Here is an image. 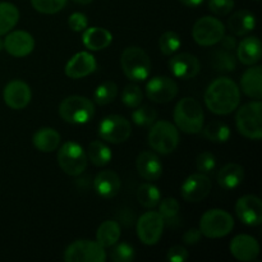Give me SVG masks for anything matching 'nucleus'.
Returning a JSON list of instances; mask_svg holds the SVG:
<instances>
[{
	"label": "nucleus",
	"instance_id": "49",
	"mask_svg": "<svg viewBox=\"0 0 262 262\" xmlns=\"http://www.w3.org/2000/svg\"><path fill=\"white\" fill-rule=\"evenodd\" d=\"M74 3H77V4H81V5H86V4H90V3H92L94 0H73Z\"/></svg>",
	"mask_w": 262,
	"mask_h": 262
},
{
	"label": "nucleus",
	"instance_id": "19",
	"mask_svg": "<svg viewBox=\"0 0 262 262\" xmlns=\"http://www.w3.org/2000/svg\"><path fill=\"white\" fill-rule=\"evenodd\" d=\"M168 66L173 76L181 79L194 78L201 69L199 59L188 53H181L174 55L169 60Z\"/></svg>",
	"mask_w": 262,
	"mask_h": 262
},
{
	"label": "nucleus",
	"instance_id": "8",
	"mask_svg": "<svg viewBox=\"0 0 262 262\" xmlns=\"http://www.w3.org/2000/svg\"><path fill=\"white\" fill-rule=\"evenodd\" d=\"M86 151L81 145L73 141L64 143L58 151V164L61 170L71 177H77L87 168Z\"/></svg>",
	"mask_w": 262,
	"mask_h": 262
},
{
	"label": "nucleus",
	"instance_id": "50",
	"mask_svg": "<svg viewBox=\"0 0 262 262\" xmlns=\"http://www.w3.org/2000/svg\"><path fill=\"white\" fill-rule=\"evenodd\" d=\"M3 49H4V43H3V41L0 40V51H2Z\"/></svg>",
	"mask_w": 262,
	"mask_h": 262
},
{
	"label": "nucleus",
	"instance_id": "47",
	"mask_svg": "<svg viewBox=\"0 0 262 262\" xmlns=\"http://www.w3.org/2000/svg\"><path fill=\"white\" fill-rule=\"evenodd\" d=\"M222 42V46L224 50L228 51H233L235 48H237V41H235V37L233 36H223V38L220 40Z\"/></svg>",
	"mask_w": 262,
	"mask_h": 262
},
{
	"label": "nucleus",
	"instance_id": "6",
	"mask_svg": "<svg viewBox=\"0 0 262 262\" xmlns=\"http://www.w3.org/2000/svg\"><path fill=\"white\" fill-rule=\"evenodd\" d=\"M262 104L260 100L245 104L235 115V124L238 132L250 140H261L262 137Z\"/></svg>",
	"mask_w": 262,
	"mask_h": 262
},
{
	"label": "nucleus",
	"instance_id": "36",
	"mask_svg": "<svg viewBox=\"0 0 262 262\" xmlns=\"http://www.w3.org/2000/svg\"><path fill=\"white\" fill-rule=\"evenodd\" d=\"M182 40L179 37V35L174 31H168V32L163 33L159 38V49H160L161 53L166 56L173 55L176 51H178V49L181 48Z\"/></svg>",
	"mask_w": 262,
	"mask_h": 262
},
{
	"label": "nucleus",
	"instance_id": "43",
	"mask_svg": "<svg viewBox=\"0 0 262 262\" xmlns=\"http://www.w3.org/2000/svg\"><path fill=\"white\" fill-rule=\"evenodd\" d=\"M234 8V0H209V9L216 15H227Z\"/></svg>",
	"mask_w": 262,
	"mask_h": 262
},
{
	"label": "nucleus",
	"instance_id": "10",
	"mask_svg": "<svg viewBox=\"0 0 262 262\" xmlns=\"http://www.w3.org/2000/svg\"><path fill=\"white\" fill-rule=\"evenodd\" d=\"M99 136L101 140L110 143H123L130 137L132 127L127 118L123 115L112 114L105 117L99 124Z\"/></svg>",
	"mask_w": 262,
	"mask_h": 262
},
{
	"label": "nucleus",
	"instance_id": "27",
	"mask_svg": "<svg viewBox=\"0 0 262 262\" xmlns=\"http://www.w3.org/2000/svg\"><path fill=\"white\" fill-rule=\"evenodd\" d=\"M228 27L230 32L235 36H245L255 30L256 18L250 10H239L235 12L228 20Z\"/></svg>",
	"mask_w": 262,
	"mask_h": 262
},
{
	"label": "nucleus",
	"instance_id": "24",
	"mask_svg": "<svg viewBox=\"0 0 262 262\" xmlns=\"http://www.w3.org/2000/svg\"><path fill=\"white\" fill-rule=\"evenodd\" d=\"M238 59L245 66H253L261 60V42L256 36L243 38L237 48Z\"/></svg>",
	"mask_w": 262,
	"mask_h": 262
},
{
	"label": "nucleus",
	"instance_id": "1",
	"mask_svg": "<svg viewBox=\"0 0 262 262\" xmlns=\"http://www.w3.org/2000/svg\"><path fill=\"white\" fill-rule=\"evenodd\" d=\"M204 99L210 112L216 115H228L239 105L241 92L233 79L220 77L209 84Z\"/></svg>",
	"mask_w": 262,
	"mask_h": 262
},
{
	"label": "nucleus",
	"instance_id": "7",
	"mask_svg": "<svg viewBox=\"0 0 262 262\" xmlns=\"http://www.w3.org/2000/svg\"><path fill=\"white\" fill-rule=\"evenodd\" d=\"M234 228L232 215L225 210L212 209L205 212L200 220V232L207 238H223Z\"/></svg>",
	"mask_w": 262,
	"mask_h": 262
},
{
	"label": "nucleus",
	"instance_id": "33",
	"mask_svg": "<svg viewBox=\"0 0 262 262\" xmlns=\"http://www.w3.org/2000/svg\"><path fill=\"white\" fill-rule=\"evenodd\" d=\"M205 138L215 143H224L230 138V128L223 122H211L202 128Z\"/></svg>",
	"mask_w": 262,
	"mask_h": 262
},
{
	"label": "nucleus",
	"instance_id": "3",
	"mask_svg": "<svg viewBox=\"0 0 262 262\" xmlns=\"http://www.w3.org/2000/svg\"><path fill=\"white\" fill-rule=\"evenodd\" d=\"M178 143V128L170 122L159 120L151 124V129L148 132V145L156 152L161 155H169L177 150Z\"/></svg>",
	"mask_w": 262,
	"mask_h": 262
},
{
	"label": "nucleus",
	"instance_id": "17",
	"mask_svg": "<svg viewBox=\"0 0 262 262\" xmlns=\"http://www.w3.org/2000/svg\"><path fill=\"white\" fill-rule=\"evenodd\" d=\"M3 43L7 53L14 58H25L30 55L35 48V40L32 35L26 31H14L8 33Z\"/></svg>",
	"mask_w": 262,
	"mask_h": 262
},
{
	"label": "nucleus",
	"instance_id": "45",
	"mask_svg": "<svg viewBox=\"0 0 262 262\" xmlns=\"http://www.w3.org/2000/svg\"><path fill=\"white\" fill-rule=\"evenodd\" d=\"M188 251L183 246H174L166 253V260L169 262H184L188 260Z\"/></svg>",
	"mask_w": 262,
	"mask_h": 262
},
{
	"label": "nucleus",
	"instance_id": "9",
	"mask_svg": "<svg viewBox=\"0 0 262 262\" xmlns=\"http://www.w3.org/2000/svg\"><path fill=\"white\" fill-rule=\"evenodd\" d=\"M105 260L106 253L104 247L96 241H76L64 251V261L67 262H104Z\"/></svg>",
	"mask_w": 262,
	"mask_h": 262
},
{
	"label": "nucleus",
	"instance_id": "23",
	"mask_svg": "<svg viewBox=\"0 0 262 262\" xmlns=\"http://www.w3.org/2000/svg\"><path fill=\"white\" fill-rule=\"evenodd\" d=\"M241 89L251 99L262 97V69L260 66L248 68L241 78Z\"/></svg>",
	"mask_w": 262,
	"mask_h": 262
},
{
	"label": "nucleus",
	"instance_id": "44",
	"mask_svg": "<svg viewBox=\"0 0 262 262\" xmlns=\"http://www.w3.org/2000/svg\"><path fill=\"white\" fill-rule=\"evenodd\" d=\"M68 26L74 32H82L89 26V19H87L86 14L81 12H76L71 14V17L68 18Z\"/></svg>",
	"mask_w": 262,
	"mask_h": 262
},
{
	"label": "nucleus",
	"instance_id": "15",
	"mask_svg": "<svg viewBox=\"0 0 262 262\" xmlns=\"http://www.w3.org/2000/svg\"><path fill=\"white\" fill-rule=\"evenodd\" d=\"M238 219L250 227H258L262 223V202L257 196L246 194L235 204Z\"/></svg>",
	"mask_w": 262,
	"mask_h": 262
},
{
	"label": "nucleus",
	"instance_id": "14",
	"mask_svg": "<svg viewBox=\"0 0 262 262\" xmlns=\"http://www.w3.org/2000/svg\"><path fill=\"white\" fill-rule=\"evenodd\" d=\"M178 94V86L170 77L158 76L151 78L146 84V95L148 99L158 104L170 102Z\"/></svg>",
	"mask_w": 262,
	"mask_h": 262
},
{
	"label": "nucleus",
	"instance_id": "28",
	"mask_svg": "<svg viewBox=\"0 0 262 262\" xmlns=\"http://www.w3.org/2000/svg\"><path fill=\"white\" fill-rule=\"evenodd\" d=\"M33 146L41 152H53L60 143V135L53 128L43 127L36 130L32 137Z\"/></svg>",
	"mask_w": 262,
	"mask_h": 262
},
{
	"label": "nucleus",
	"instance_id": "22",
	"mask_svg": "<svg viewBox=\"0 0 262 262\" xmlns=\"http://www.w3.org/2000/svg\"><path fill=\"white\" fill-rule=\"evenodd\" d=\"M94 188L102 199H113L120 191V178L115 171L102 170L94 181Z\"/></svg>",
	"mask_w": 262,
	"mask_h": 262
},
{
	"label": "nucleus",
	"instance_id": "40",
	"mask_svg": "<svg viewBox=\"0 0 262 262\" xmlns=\"http://www.w3.org/2000/svg\"><path fill=\"white\" fill-rule=\"evenodd\" d=\"M142 90L138 86H136V84H128L122 92L123 104L128 107H132V109H136V107L140 106V104L142 102Z\"/></svg>",
	"mask_w": 262,
	"mask_h": 262
},
{
	"label": "nucleus",
	"instance_id": "21",
	"mask_svg": "<svg viewBox=\"0 0 262 262\" xmlns=\"http://www.w3.org/2000/svg\"><path fill=\"white\" fill-rule=\"evenodd\" d=\"M136 168L138 174L148 182H155L163 174V164L156 154L151 151H143L137 156Z\"/></svg>",
	"mask_w": 262,
	"mask_h": 262
},
{
	"label": "nucleus",
	"instance_id": "32",
	"mask_svg": "<svg viewBox=\"0 0 262 262\" xmlns=\"http://www.w3.org/2000/svg\"><path fill=\"white\" fill-rule=\"evenodd\" d=\"M137 200L141 206L146 209H154L161 200V193L156 186L151 183H143L138 187Z\"/></svg>",
	"mask_w": 262,
	"mask_h": 262
},
{
	"label": "nucleus",
	"instance_id": "35",
	"mask_svg": "<svg viewBox=\"0 0 262 262\" xmlns=\"http://www.w3.org/2000/svg\"><path fill=\"white\" fill-rule=\"evenodd\" d=\"M118 95V86L112 81H106L97 86L94 92L95 102L99 105H107L115 100Z\"/></svg>",
	"mask_w": 262,
	"mask_h": 262
},
{
	"label": "nucleus",
	"instance_id": "31",
	"mask_svg": "<svg viewBox=\"0 0 262 262\" xmlns=\"http://www.w3.org/2000/svg\"><path fill=\"white\" fill-rule=\"evenodd\" d=\"M86 155L95 166H105L112 160V150L101 141H92L89 145Z\"/></svg>",
	"mask_w": 262,
	"mask_h": 262
},
{
	"label": "nucleus",
	"instance_id": "11",
	"mask_svg": "<svg viewBox=\"0 0 262 262\" xmlns=\"http://www.w3.org/2000/svg\"><path fill=\"white\" fill-rule=\"evenodd\" d=\"M224 35L225 27L223 22L211 15H205L200 18L192 28L193 40L201 46L216 45Z\"/></svg>",
	"mask_w": 262,
	"mask_h": 262
},
{
	"label": "nucleus",
	"instance_id": "5",
	"mask_svg": "<svg viewBox=\"0 0 262 262\" xmlns=\"http://www.w3.org/2000/svg\"><path fill=\"white\" fill-rule=\"evenodd\" d=\"M59 114L69 124H84L94 118L95 105L87 97L73 95L60 102Z\"/></svg>",
	"mask_w": 262,
	"mask_h": 262
},
{
	"label": "nucleus",
	"instance_id": "26",
	"mask_svg": "<svg viewBox=\"0 0 262 262\" xmlns=\"http://www.w3.org/2000/svg\"><path fill=\"white\" fill-rule=\"evenodd\" d=\"M245 179V169L234 163L227 164L217 173V183L223 189H234Z\"/></svg>",
	"mask_w": 262,
	"mask_h": 262
},
{
	"label": "nucleus",
	"instance_id": "41",
	"mask_svg": "<svg viewBox=\"0 0 262 262\" xmlns=\"http://www.w3.org/2000/svg\"><path fill=\"white\" fill-rule=\"evenodd\" d=\"M31 4L42 14H55L67 4V0H31Z\"/></svg>",
	"mask_w": 262,
	"mask_h": 262
},
{
	"label": "nucleus",
	"instance_id": "12",
	"mask_svg": "<svg viewBox=\"0 0 262 262\" xmlns=\"http://www.w3.org/2000/svg\"><path fill=\"white\" fill-rule=\"evenodd\" d=\"M165 222L156 211L143 214L137 222V235L141 242L146 246H155L163 237Z\"/></svg>",
	"mask_w": 262,
	"mask_h": 262
},
{
	"label": "nucleus",
	"instance_id": "39",
	"mask_svg": "<svg viewBox=\"0 0 262 262\" xmlns=\"http://www.w3.org/2000/svg\"><path fill=\"white\" fill-rule=\"evenodd\" d=\"M135 257V248L128 243H115L110 252V258L114 262H132Z\"/></svg>",
	"mask_w": 262,
	"mask_h": 262
},
{
	"label": "nucleus",
	"instance_id": "18",
	"mask_svg": "<svg viewBox=\"0 0 262 262\" xmlns=\"http://www.w3.org/2000/svg\"><path fill=\"white\" fill-rule=\"evenodd\" d=\"M229 251L237 260L242 262L255 261L260 255V245L252 235L239 234L232 239Z\"/></svg>",
	"mask_w": 262,
	"mask_h": 262
},
{
	"label": "nucleus",
	"instance_id": "37",
	"mask_svg": "<svg viewBox=\"0 0 262 262\" xmlns=\"http://www.w3.org/2000/svg\"><path fill=\"white\" fill-rule=\"evenodd\" d=\"M160 206H159V214L161 215V217L164 219V222L170 224L171 222L177 219L179 211H181V205L173 197H168V199L163 200L161 202H159Z\"/></svg>",
	"mask_w": 262,
	"mask_h": 262
},
{
	"label": "nucleus",
	"instance_id": "38",
	"mask_svg": "<svg viewBox=\"0 0 262 262\" xmlns=\"http://www.w3.org/2000/svg\"><path fill=\"white\" fill-rule=\"evenodd\" d=\"M158 118V113L155 109L148 106H141L136 107V110L132 114V120L135 124L140 125V127H150L154 122H156Z\"/></svg>",
	"mask_w": 262,
	"mask_h": 262
},
{
	"label": "nucleus",
	"instance_id": "29",
	"mask_svg": "<svg viewBox=\"0 0 262 262\" xmlns=\"http://www.w3.org/2000/svg\"><path fill=\"white\" fill-rule=\"evenodd\" d=\"M120 238V225L114 220H106L102 223L96 232V242L104 248L113 247Z\"/></svg>",
	"mask_w": 262,
	"mask_h": 262
},
{
	"label": "nucleus",
	"instance_id": "2",
	"mask_svg": "<svg viewBox=\"0 0 262 262\" xmlns=\"http://www.w3.org/2000/svg\"><path fill=\"white\" fill-rule=\"evenodd\" d=\"M174 122L178 129L187 135H197L204 128V112L197 100L183 97L174 109Z\"/></svg>",
	"mask_w": 262,
	"mask_h": 262
},
{
	"label": "nucleus",
	"instance_id": "20",
	"mask_svg": "<svg viewBox=\"0 0 262 262\" xmlns=\"http://www.w3.org/2000/svg\"><path fill=\"white\" fill-rule=\"evenodd\" d=\"M95 71H96V59L87 51H79L72 56L64 69L67 76L72 79L84 78Z\"/></svg>",
	"mask_w": 262,
	"mask_h": 262
},
{
	"label": "nucleus",
	"instance_id": "25",
	"mask_svg": "<svg viewBox=\"0 0 262 262\" xmlns=\"http://www.w3.org/2000/svg\"><path fill=\"white\" fill-rule=\"evenodd\" d=\"M82 41L89 50L99 51L104 50L112 43L113 35L102 27H91L84 30Z\"/></svg>",
	"mask_w": 262,
	"mask_h": 262
},
{
	"label": "nucleus",
	"instance_id": "4",
	"mask_svg": "<svg viewBox=\"0 0 262 262\" xmlns=\"http://www.w3.org/2000/svg\"><path fill=\"white\" fill-rule=\"evenodd\" d=\"M120 64L125 77L130 81H145L151 72V60L145 50L138 46H129L120 56Z\"/></svg>",
	"mask_w": 262,
	"mask_h": 262
},
{
	"label": "nucleus",
	"instance_id": "46",
	"mask_svg": "<svg viewBox=\"0 0 262 262\" xmlns=\"http://www.w3.org/2000/svg\"><path fill=\"white\" fill-rule=\"evenodd\" d=\"M201 232H200V229H194V228H192V229L187 230L186 233H184L183 235V242L186 243V245H191V246H194L197 245V243L201 241Z\"/></svg>",
	"mask_w": 262,
	"mask_h": 262
},
{
	"label": "nucleus",
	"instance_id": "16",
	"mask_svg": "<svg viewBox=\"0 0 262 262\" xmlns=\"http://www.w3.org/2000/svg\"><path fill=\"white\" fill-rule=\"evenodd\" d=\"M3 99L10 109L22 110L30 104L31 99H32V92L26 82L15 79V81L9 82L4 87Z\"/></svg>",
	"mask_w": 262,
	"mask_h": 262
},
{
	"label": "nucleus",
	"instance_id": "48",
	"mask_svg": "<svg viewBox=\"0 0 262 262\" xmlns=\"http://www.w3.org/2000/svg\"><path fill=\"white\" fill-rule=\"evenodd\" d=\"M178 2H181L182 4L187 5V7L196 8V7H199L200 4H202V3H204V0H178Z\"/></svg>",
	"mask_w": 262,
	"mask_h": 262
},
{
	"label": "nucleus",
	"instance_id": "13",
	"mask_svg": "<svg viewBox=\"0 0 262 262\" xmlns=\"http://www.w3.org/2000/svg\"><path fill=\"white\" fill-rule=\"evenodd\" d=\"M211 179L206 174L197 173L189 176L182 183L181 194L186 201L196 204V202H200L206 199L210 192H211Z\"/></svg>",
	"mask_w": 262,
	"mask_h": 262
},
{
	"label": "nucleus",
	"instance_id": "42",
	"mask_svg": "<svg viewBox=\"0 0 262 262\" xmlns=\"http://www.w3.org/2000/svg\"><path fill=\"white\" fill-rule=\"evenodd\" d=\"M196 168L200 173H212V171L215 170V168H216V158H215L214 154L207 152V151L200 154V155L197 156Z\"/></svg>",
	"mask_w": 262,
	"mask_h": 262
},
{
	"label": "nucleus",
	"instance_id": "30",
	"mask_svg": "<svg viewBox=\"0 0 262 262\" xmlns=\"http://www.w3.org/2000/svg\"><path fill=\"white\" fill-rule=\"evenodd\" d=\"M19 20V10L14 4L0 2V36L7 35Z\"/></svg>",
	"mask_w": 262,
	"mask_h": 262
},
{
	"label": "nucleus",
	"instance_id": "34",
	"mask_svg": "<svg viewBox=\"0 0 262 262\" xmlns=\"http://www.w3.org/2000/svg\"><path fill=\"white\" fill-rule=\"evenodd\" d=\"M211 64L215 71L217 72H232L237 68V61L234 55L228 50H216L211 56Z\"/></svg>",
	"mask_w": 262,
	"mask_h": 262
}]
</instances>
